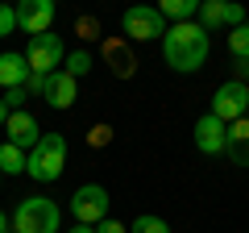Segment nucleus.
Returning <instances> with one entry per match:
<instances>
[{"instance_id": "nucleus-1", "label": "nucleus", "mask_w": 249, "mask_h": 233, "mask_svg": "<svg viewBox=\"0 0 249 233\" xmlns=\"http://www.w3.org/2000/svg\"><path fill=\"white\" fill-rule=\"evenodd\" d=\"M208 50H212V38L208 29H199V21H183V25H170L162 38V58H166L170 71H199L208 63Z\"/></svg>"}, {"instance_id": "nucleus-2", "label": "nucleus", "mask_w": 249, "mask_h": 233, "mask_svg": "<svg viewBox=\"0 0 249 233\" xmlns=\"http://www.w3.org/2000/svg\"><path fill=\"white\" fill-rule=\"evenodd\" d=\"M13 233H62V208L50 196H25L13 213Z\"/></svg>"}, {"instance_id": "nucleus-3", "label": "nucleus", "mask_w": 249, "mask_h": 233, "mask_svg": "<svg viewBox=\"0 0 249 233\" xmlns=\"http://www.w3.org/2000/svg\"><path fill=\"white\" fill-rule=\"evenodd\" d=\"M67 162V137L62 134H42V142L25 154V175L37 183H54Z\"/></svg>"}, {"instance_id": "nucleus-4", "label": "nucleus", "mask_w": 249, "mask_h": 233, "mask_svg": "<svg viewBox=\"0 0 249 233\" xmlns=\"http://www.w3.org/2000/svg\"><path fill=\"white\" fill-rule=\"evenodd\" d=\"M25 63H29V71H34V75H54V71H62V63H67V46H62V38H58V34H37V38H29Z\"/></svg>"}, {"instance_id": "nucleus-5", "label": "nucleus", "mask_w": 249, "mask_h": 233, "mask_svg": "<svg viewBox=\"0 0 249 233\" xmlns=\"http://www.w3.org/2000/svg\"><path fill=\"white\" fill-rule=\"evenodd\" d=\"M212 116L220 121V125H237V121H245V116H249V88L241 79L220 83L216 96H212Z\"/></svg>"}, {"instance_id": "nucleus-6", "label": "nucleus", "mask_w": 249, "mask_h": 233, "mask_svg": "<svg viewBox=\"0 0 249 233\" xmlns=\"http://www.w3.org/2000/svg\"><path fill=\"white\" fill-rule=\"evenodd\" d=\"M108 208H112V200H108V188H100V183H83V188H75V196H71L75 221L91 225V229H96L100 221H108Z\"/></svg>"}, {"instance_id": "nucleus-7", "label": "nucleus", "mask_w": 249, "mask_h": 233, "mask_svg": "<svg viewBox=\"0 0 249 233\" xmlns=\"http://www.w3.org/2000/svg\"><path fill=\"white\" fill-rule=\"evenodd\" d=\"M124 25V38H133V42H150V38H166V21H162L158 9H150V4H133V9H124L121 17Z\"/></svg>"}, {"instance_id": "nucleus-8", "label": "nucleus", "mask_w": 249, "mask_h": 233, "mask_svg": "<svg viewBox=\"0 0 249 233\" xmlns=\"http://www.w3.org/2000/svg\"><path fill=\"white\" fill-rule=\"evenodd\" d=\"M199 29H220V25H229V29H237V25H245V9L241 4H232V0H199Z\"/></svg>"}, {"instance_id": "nucleus-9", "label": "nucleus", "mask_w": 249, "mask_h": 233, "mask_svg": "<svg viewBox=\"0 0 249 233\" xmlns=\"http://www.w3.org/2000/svg\"><path fill=\"white\" fill-rule=\"evenodd\" d=\"M54 17H58L54 0H21V4H17V29H25L29 38H37V34H50Z\"/></svg>"}, {"instance_id": "nucleus-10", "label": "nucleus", "mask_w": 249, "mask_h": 233, "mask_svg": "<svg viewBox=\"0 0 249 233\" xmlns=\"http://www.w3.org/2000/svg\"><path fill=\"white\" fill-rule=\"evenodd\" d=\"M4 142L17 146V150H34L37 142H42V129H37V121L21 108V113H9V121H4Z\"/></svg>"}, {"instance_id": "nucleus-11", "label": "nucleus", "mask_w": 249, "mask_h": 233, "mask_svg": "<svg viewBox=\"0 0 249 233\" xmlns=\"http://www.w3.org/2000/svg\"><path fill=\"white\" fill-rule=\"evenodd\" d=\"M42 100H46L50 108H71L75 100H79V79H71L67 71L46 75V92H42Z\"/></svg>"}, {"instance_id": "nucleus-12", "label": "nucleus", "mask_w": 249, "mask_h": 233, "mask_svg": "<svg viewBox=\"0 0 249 233\" xmlns=\"http://www.w3.org/2000/svg\"><path fill=\"white\" fill-rule=\"evenodd\" d=\"M191 134H196V146H199L204 154H224V137H229V125H220L212 113L199 116Z\"/></svg>"}, {"instance_id": "nucleus-13", "label": "nucleus", "mask_w": 249, "mask_h": 233, "mask_svg": "<svg viewBox=\"0 0 249 233\" xmlns=\"http://www.w3.org/2000/svg\"><path fill=\"white\" fill-rule=\"evenodd\" d=\"M104 63L112 67V75H121V79H129V75L137 71V58H133V50H129L124 38H108L104 42Z\"/></svg>"}, {"instance_id": "nucleus-14", "label": "nucleus", "mask_w": 249, "mask_h": 233, "mask_svg": "<svg viewBox=\"0 0 249 233\" xmlns=\"http://www.w3.org/2000/svg\"><path fill=\"white\" fill-rule=\"evenodd\" d=\"M224 158L237 162V167H249V116L229 125V137H224Z\"/></svg>"}, {"instance_id": "nucleus-15", "label": "nucleus", "mask_w": 249, "mask_h": 233, "mask_svg": "<svg viewBox=\"0 0 249 233\" xmlns=\"http://www.w3.org/2000/svg\"><path fill=\"white\" fill-rule=\"evenodd\" d=\"M25 79H29L25 54L4 50V54H0V88H4V92H9V88H25Z\"/></svg>"}, {"instance_id": "nucleus-16", "label": "nucleus", "mask_w": 249, "mask_h": 233, "mask_svg": "<svg viewBox=\"0 0 249 233\" xmlns=\"http://www.w3.org/2000/svg\"><path fill=\"white\" fill-rule=\"evenodd\" d=\"M158 13H162V21H175V25H183V21H196L199 0H162Z\"/></svg>"}, {"instance_id": "nucleus-17", "label": "nucleus", "mask_w": 249, "mask_h": 233, "mask_svg": "<svg viewBox=\"0 0 249 233\" xmlns=\"http://www.w3.org/2000/svg\"><path fill=\"white\" fill-rule=\"evenodd\" d=\"M0 175H25V150L17 146H0Z\"/></svg>"}, {"instance_id": "nucleus-18", "label": "nucleus", "mask_w": 249, "mask_h": 233, "mask_svg": "<svg viewBox=\"0 0 249 233\" xmlns=\"http://www.w3.org/2000/svg\"><path fill=\"white\" fill-rule=\"evenodd\" d=\"M62 71L71 75V79H83V75L91 71V54H88V50H75V54H67V63H62Z\"/></svg>"}, {"instance_id": "nucleus-19", "label": "nucleus", "mask_w": 249, "mask_h": 233, "mask_svg": "<svg viewBox=\"0 0 249 233\" xmlns=\"http://www.w3.org/2000/svg\"><path fill=\"white\" fill-rule=\"evenodd\" d=\"M229 54L232 58H249V17H245V25H237L229 34Z\"/></svg>"}, {"instance_id": "nucleus-20", "label": "nucleus", "mask_w": 249, "mask_h": 233, "mask_svg": "<svg viewBox=\"0 0 249 233\" xmlns=\"http://www.w3.org/2000/svg\"><path fill=\"white\" fill-rule=\"evenodd\" d=\"M129 233H170V225L162 221V216H154V213H142L133 225H129Z\"/></svg>"}, {"instance_id": "nucleus-21", "label": "nucleus", "mask_w": 249, "mask_h": 233, "mask_svg": "<svg viewBox=\"0 0 249 233\" xmlns=\"http://www.w3.org/2000/svg\"><path fill=\"white\" fill-rule=\"evenodd\" d=\"M0 100H4V108H9V113H21V108H25V100H29V92H25V88H9Z\"/></svg>"}, {"instance_id": "nucleus-22", "label": "nucleus", "mask_w": 249, "mask_h": 233, "mask_svg": "<svg viewBox=\"0 0 249 233\" xmlns=\"http://www.w3.org/2000/svg\"><path fill=\"white\" fill-rule=\"evenodd\" d=\"M13 29H17V9H9V4H0V38H9Z\"/></svg>"}, {"instance_id": "nucleus-23", "label": "nucleus", "mask_w": 249, "mask_h": 233, "mask_svg": "<svg viewBox=\"0 0 249 233\" xmlns=\"http://www.w3.org/2000/svg\"><path fill=\"white\" fill-rule=\"evenodd\" d=\"M88 142H91V146H108V142H112V125H96V129L88 134Z\"/></svg>"}, {"instance_id": "nucleus-24", "label": "nucleus", "mask_w": 249, "mask_h": 233, "mask_svg": "<svg viewBox=\"0 0 249 233\" xmlns=\"http://www.w3.org/2000/svg\"><path fill=\"white\" fill-rule=\"evenodd\" d=\"M75 29H79V38H100V21L96 17H79V25H75Z\"/></svg>"}, {"instance_id": "nucleus-25", "label": "nucleus", "mask_w": 249, "mask_h": 233, "mask_svg": "<svg viewBox=\"0 0 249 233\" xmlns=\"http://www.w3.org/2000/svg\"><path fill=\"white\" fill-rule=\"evenodd\" d=\"M25 92H29V96H34V92L42 96V92H46V75H34V71H29V79H25Z\"/></svg>"}, {"instance_id": "nucleus-26", "label": "nucleus", "mask_w": 249, "mask_h": 233, "mask_svg": "<svg viewBox=\"0 0 249 233\" xmlns=\"http://www.w3.org/2000/svg\"><path fill=\"white\" fill-rule=\"evenodd\" d=\"M96 233H124V225L108 216V221H100V225H96Z\"/></svg>"}, {"instance_id": "nucleus-27", "label": "nucleus", "mask_w": 249, "mask_h": 233, "mask_svg": "<svg viewBox=\"0 0 249 233\" xmlns=\"http://www.w3.org/2000/svg\"><path fill=\"white\" fill-rule=\"evenodd\" d=\"M237 79L249 88V58H237Z\"/></svg>"}, {"instance_id": "nucleus-28", "label": "nucleus", "mask_w": 249, "mask_h": 233, "mask_svg": "<svg viewBox=\"0 0 249 233\" xmlns=\"http://www.w3.org/2000/svg\"><path fill=\"white\" fill-rule=\"evenodd\" d=\"M67 233H96L91 225H75V229H67Z\"/></svg>"}, {"instance_id": "nucleus-29", "label": "nucleus", "mask_w": 249, "mask_h": 233, "mask_svg": "<svg viewBox=\"0 0 249 233\" xmlns=\"http://www.w3.org/2000/svg\"><path fill=\"white\" fill-rule=\"evenodd\" d=\"M4 121H9V108H4V100H0V125H4Z\"/></svg>"}, {"instance_id": "nucleus-30", "label": "nucleus", "mask_w": 249, "mask_h": 233, "mask_svg": "<svg viewBox=\"0 0 249 233\" xmlns=\"http://www.w3.org/2000/svg\"><path fill=\"white\" fill-rule=\"evenodd\" d=\"M4 229H9V221H4V213H0V233H4Z\"/></svg>"}, {"instance_id": "nucleus-31", "label": "nucleus", "mask_w": 249, "mask_h": 233, "mask_svg": "<svg viewBox=\"0 0 249 233\" xmlns=\"http://www.w3.org/2000/svg\"><path fill=\"white\" fill-rule=\"evenodd\" d=\"M0 179H4V175H0Z\"/></svg>"}, {"instance_id": "nucleus-32", "label": "nucleus", "mask_w": 249, "mask_h": 233, "mask_svg": "<svg viewBox=\"0 0 249 233\" xmlns=\"http://www.w3.org/2000/svg\"><path fill=\"white\" fill-rule=\"evenodd\" d=\"M4 233H9V229H4Z\"/></svg>"}]
</instances>
